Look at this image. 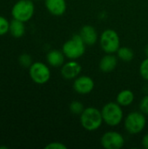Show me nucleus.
<instances>
[{
    "label": "nucleus",
    "instance_id": "4",
    "mask_svg": "<svg viewBox=\"0 0 148 149\" xmlns=\"http://www.w3.org/2000/svg\"><path fill=\"white\" fill-rule=\"evenodd\" d=\"M34 12L35 5L32 0H18L11 8L12 17L24 23L32 18Z\"/></svg>",
    "mask_w": 148,
    "mask_h": 149
},
{
    "label": "nucleus",
    "instance_id": "5",
    "mask_svg": "<svg viewBox=\"0 0 148 149\" xmlns=\"http://www.w3.org/2000/svg\"><path fill=\"white\" fill-rule=\"evenodd\" d=\"M99 44L102 50L106 53L114 54L120 47L119 34L113 29H106L100 35Z\"/></svg>",
    "mask_w": 148,
    "mask_h": 149
},
{
    "label": "nucleus",
    "instance_id": "21",
    "mask_svg": "<svg viewBox=\"0 0 148 149\" xmlns=\"http://www.w3.org/2000/svg\"><path fill=\"white\" fill-rule=\"evenodd\" d=\"M140 76L145 79L148 81V57L142 61L140 66Z\"/></svg>",
    "mask_w": 148,
    "mask_h": 149
},
{
    "label": "nucleus",
    "instance_id": "15",
    "mask_svg": "<svg viewBox=\"0 0 148 149\" xmlns=\"http://www.w3.org/2000/svg\"><path fill=\"white\" fill-rule=\"evenodd\" d=\"M9 33L15 38H22L25 33V24L24 22H22L17 19H12L10 22Z\"/></svg>",
    "mask_w": 148,
    "mask_h": 149
},
{
    "label": "nucleus",
    "instance_id": "24",
    "mask_svg": "<svg viewBox=\"0 0 148 149\" xmlns=\"http://www.w3.org/2000/svg\"><path fill=\"white\" fill-rule=\"evenodd\" d=\"M142 145H143L144 148L148 149V134L144 135V137L142 139Z\"/></svg>",
    "mask_w": 148,
    "mask_h": 149
},
{
    "label": "nucleus",
    "instance_id": "7",
    "mask_svg": "<svg viewBox=\"0 0 148 149\" xmlns=\"http://www.w3.org/2000/svg\"><path fill=\"white\" fill-rule=\"evenodd\" d=\"M29 75L31 80L38 85L47 83L51 79V71L43 62H33L29 67Z\"/></svg>",
    "mask_w": 148,
    "mask_h": 149
},
{
    "label": "nucleus",
    "instance_id": "26",
    "mask_svg": "<svg viewBox=\"0 0 148 149\" xmlns=\"http://www.w3.org/2000/svg\"><path fill=\"white\" fill-rule=\"evenodd\" d=\"M34 1H40V0H34Z\"/></svg>",
    "mask_w": 148,
    "mask_h": 149
},
{
    "label": "nucleus",
    "instance_id": "2",
    "mask_svg": "<svg viewBox=\"0 0 148 149\" xmlns=\"http://www.w3.org/2000/svg\"><path fill=\"white\" fill-rule=\"evenodd\" d=\"M85 45H86L79 34L74 35L63 45L62 52H64L65 58L71 60H76L84 55L85 52Z\"/></svg>",
    "mask_w": 148,
    "mask_h": 149
},
{
    "label": "nucleus",
    "instance_id": "6",
    "mask_svg": "<svg viewBox=\"0 0 148 149\" xmlns=\"http://www.w3.org/2000/svg\"><path fill=\"white\" fill-rule=\"evenodd\" d=\"M147 125V119L141 112L130 113L124 120L126 130L131 134H138L141 133Z\"/></svg>",
    "mask_w": 148,
    "mask_h": 149
},
{
    "label": "nucleus",
    "instance_id": "10",
    "mask_svg": "<svg viewBox=\"0 0 148 149\" xmlns=\"http://www.w3.org/2000/svg\"><path fill=\"white\" fill-rule=\"evenodd\" d=\"M82 67L76 60H70L61 66V75L65 79H75L80 74Z\"/></svg>",
    "mask_w": 148,
    "mask_h": 149
},
{
    "label": "nucleus",
    "instance_id": "1",
    "mask_svg": "<svg viewBox=\"0 0 148 149\" xmlns=\"http://www.w3.org/2000/svg\"><path fill=\"white\" fill-rule=\"evenodd\" d=\"M104 122L101 111L93 107H89L85 108L83 113L80 114V123L81 126L89 132H93L98 130L102 123Z\"/></svg>",
    "mask_w": 148,
    "mask_h": 149
},
{
    "label": "nucleus",
    "instance_id": "19",
    "mask_svg": "<svg viewBox=\"0 0 148 149\" xmlns=\"http://www.w3.org/2000/svg\"><path fill=\"white\" fill-rule=\"evenodd\" d=\"M18 62L24 68H29L32 65V63H33L31 56L30 54H28V53L21 54L18 57Z\"/></svg>",
    "mask_w": 148,
    "mask_h": 149
},
{
    "label": "nucleus",
    "instance_id": "18",
    "mask_svg": "<svg viewBox=\"0 0 148 149\" xmlns=\"http://www.w3.org/2000/svg\"><path fill=\"white\" fill-rule=\"evenodd\" d=\"M69 109L73 114L80 115L83 113V111L85 110V107L81 102H79L78 100H73L72 102H71V104L69 106Z\"/></svg>",
    "mask_w": 148,
    "mask_h": 149
},
{
    "label": "nucleus",
    "instance_id": "20",
    "mask_svg": "<svg viewBox=\"0 0 148 149\" xmlns=\"http://www.w3.org/2000/svg\"><path fill=\"white\" fill-rule=\"evenodd\" d=\"M10 22L3 16L0 15V36H3L9 32Z\"/></svg>",
    "mask_w": 148,
    "mask_h": 149
},
{
    "label": "nucleus",
    "instance_id": "8",
    "mask_svg": "<svg viewBox=\"0 0 148 149\" xmlns=\"http://www.w3.org/2000/svg\"><path fill=\"white\" fill-rule=\"evenodd\" d=\"M101 145L106 149H120L125 144L123 135L115 131H108L105 133L100 140Z\"/></svg>",
    "mask_w": 148,
    "mask_h": 149
},
{
    "label": "nucleus",
    "instance_id": "25",
    "mask_svg": "<svg viewBox=\"0 0 148 149\" xmlns=\"http://www.w3.org/2000/svg\"><path fill=\"white\" fill-rule=\"evenodd\" d=\"M145 53H146L147 57H148V45L146 46V48H145Z\"/></svg>",
    "mask_w": 148,
    "mask_h": 149
},
{
    "label": "nucleus",
    "instance_id": "22",
    "mask_svg": "<svg viewBox=\"0 0 148 149\" xmlns=\"http://www.w3.org/2000/svg\"><path fill=\"white\" fill-rule=\"evenodd\" d=\"M140 112L143 113L145 115H148V94L141 100L140 103Z\"/></svg>",
    "mask_w": 148,
    "mask_h": 149
},
{
    "label": "nucleus",
    "instance_id": "17",
    "mask_svg": "<svg viewBox=\"0 0 148 149\" xmlns=\"http://www.w3.org/2000/svg\"><path fill=\"white\" fill-rule=\"evenodd\" d=\"M116 53H117V57L124 62H130L133 60L134 57L133 51L131 48L126 46L120 47Z\"/></svg>",
    "mask_w": 148,
    "mask_h": 149
},
{
    "label": "nucleus",
    "instance_id": "3",
    "mask_svg": "<svg viewBox=\"0 0 148 149\" xmlns=\"http://www.w3.org/2000/svg\"><path fill=\"white\" fill-rule=\"evenodd\" d=\"M103 120L110 127H115L123 120L124 113L121 106L117 102H109L106 104L101 110Z\"/></svg>",
    "mask_w": 148,
    "mask_h": 149
},
{
    "label": "nucleus",
    "instance_id": "9",
    "mask_svg": "<svg viewBox=\"0 0 148 149\" xmlns=\"http://www.w3.org/2000/svg\"><path fill=\"white\" fill-rule=\"evenodd\" d=\"M94 88V81L89 76L77 77L73 82V89L76 93L81 95L90 93Z\"/></svg>",
    "mask_w": 148,
    "mask_h": 149
},
{
    "label": "nucleus",
    "instance_id": "11",
    "mask_svg": "<svg viewBox=\"0 0 148 149\" xmlns=\"http://www.w3.org/2000/svg\"><path fill=\"white\" fill-rule=\"evenodd\" d=\"M79 36L86 45H94L98 41V32L92 25H84L79 32Z\"/></svg>",
    "mask_w": 148,
    "mask_h": 149
},
{
    "label": "nucleus",
    "instance_id": "13",
    "mask_svg": "<svg viewBox=\"0 0 148 149\" xmlns=\"http://www.w3.org/2000/svg\"><path fill=\"white\" fill-rule=\"evenodd\" d=\"M118 65V58L112 53H106L99 61V69L105 72L108 73L113 72Z\"/></svg>",
    "mask_w": 148,
    "mask_h": 149
},
{
    "label": "nucleus",
    "instance_id": "23",
    "mask_svg": "<svg viewBox=\"0 0 148 149\" xmlns=\"http://www.w3.org/2000/svg\"><path fill=\"white\" fill-rule=\"evenodd\" d=\"M45 149H67V147L62 142H51L45 146Z\"/></svg>",
    "mask_w": 148,
    "mask_h": 149
},
{
    "label": "nucleus",
    "instance_id": "16",
    "mask_svg": "<svg viewBox=\"0 0 148 149\" xmlns=\"http://www.w3.org/2000/svg\"><path fill=\"white\" fill-rule=\"evenodd\" d=\"M134 100V93L128 89L122 90L120 92L116 97V102L120 104L121 107L130 106Z\"/></svg>",
    "mask_w": 148,
    "mask_h": 149
},
{
    "label": "nucleus",
    "instance_id": "14",
    "mask_svg": "<svg viewBox=\"0 0 148 149\" xmlns=\"http://www.w3.org/2000/svg\"><path fill=\"white\" fill-rule=\"evenodd\" d=\"M65 56L62 51L51 50L46 55L47 63L52 67H61L65 64Z\"/></svg>",
    "mask_w": 148,
    "mask_h": 149
},
{
    "label": "nucleus",
    "instance_id": "12",
    "mask_svg": "<svg viewBox=\"0 0 148 149\" xmlns=\"http://www.w3.org/2000/svg\"><path fill=\"white\" fill-rule=\"evenodd\" d=\"M47 10L54 16H61L66 10L65 0H44Z\"/></svg>",
    "mask_w": 148,
    "mask_h": 149
}]
</instances>
